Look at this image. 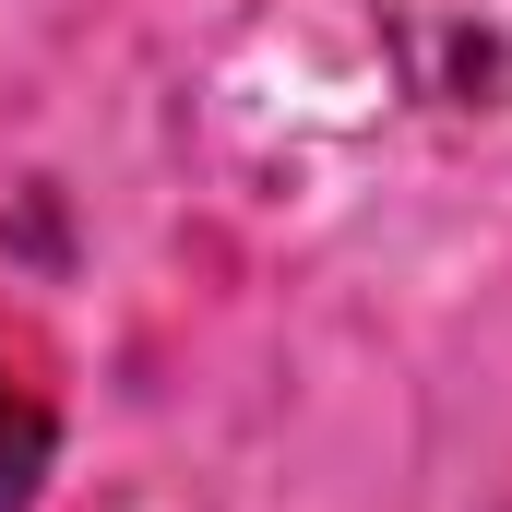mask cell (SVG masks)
Listing matches in <instances>:
<instances>
[{"label": "cell", "instance_id": "1", "mask_svg": "<svg viewBox=\"0 0 512 512\" xmlns=\"http://www.w3.org/2000/svg\"><path fill=\"white\" fill-rule=\"evenodd\" d=\"M382 36L429 108H512V0H382Z\"/></svg>", "mask_w": 512, "mask_h": 512}, {"label": "cell", "instance_id": "2", "mask_svg": "<svg viewBox=\"0 0 512 512\" xmlns=\"http://www.w3.org/2000/svg\"><path fill=\"white\" fill-rule=\"evenodd\" d=\"M36 465H48V417H36L24 393L0 382V512H24V501H36Z\"/></svg>", "mask_w": 512, "mask_h": 512}]
</instances>
